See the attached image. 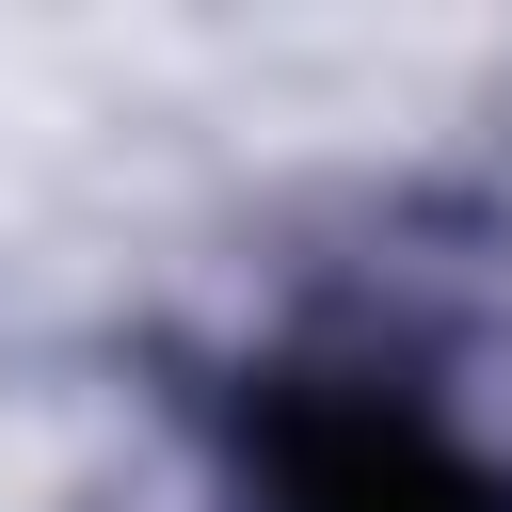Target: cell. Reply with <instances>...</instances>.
<instances>
[{"label": "cell", "instance_id": "cell-1", "mask_svg": "<svg viewBox=\"0 0 512 512\" xmlns=\"http://www.w3.org/2000/svg\"><path fill=\"white\" fill-rule=\"evenodd\" d=\"M256 512H512L400 384H272L256 400Z\"/></svg>", "mask_w": 512, "mask_h": 512}]
</instances>
